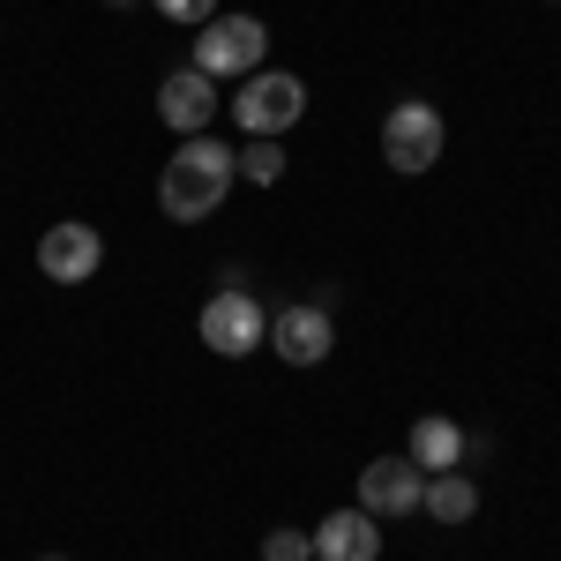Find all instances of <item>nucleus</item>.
<instances>
[{"mask_svg":"<svg viewBox=\"0 0 561 561\" xmlns=\"http://www.w3.org/2000/svg\"><path fill=\"white\" fill-rule=\"evenodd\" d=\"M232 180H240V150L217 142V135H187L180 158L165 165V180H158V203H165V217H180V225H203V217L232 195Z\"/></svg>","mask_w":561,"mask_h":561,"instance_id":"f257e3e1","label":"nucleus"},{"mask_svg":"<svg viewBox=\"0 0 561 561\" xmlns=\"http://www.w3.org/2000/svg\"><path fill=\"white\" fill-rule=\"evenodd\" d=\"M442 142H449V128H442V113H434L427 98L389 105V121H382V165L389 173H427L434 158H442Z\"/></svg>","mask_w":561,"mask_h":561,"instance_id":"f03ea898","label":"nucleus"},{"mask_svg":"<svg viewBox=\"0 0 561 561\" xmlns=\"http://www.w3.org/2000/svg\"><path fill=\"white\" fill-rule=\"evenodd\" d=\"M262 53H270V31H262L255 15H210L203 38H195V68H203L210 83L217 76H240V83H248L262 68Z\"/></svg>","mask_w":561,"mask_h":561,"instance_id":"7ed1b4c3","label":"nucleus"},{"mask_svg":"<svg viewBox=\"0 0 561 561\" xmlns=\"http://www.w3.org/2000/svg\"><path fill=\"white\" fill-rule=\"evenodd\" d=\"M195 330H203V345H210L217 359H248V352H255L262 337H270V314H262L255 293L225 285V293H217V300L203 307V322H195Z\"/></svg>","mask_w":561,"mask_h":561,"instance_id":"20e7f679","label":"nucleus"},{"mask_svg":"<svg viewBox=\"0 0 561 561\" xmlns=\"http://www.w3.org/2000/svg\"><path fill=\"white\" fill-rule=\"evenodd\" d=\"M232 113H240L248 135H285L307 113V83L300 76H277V68H255V76L240 83V98H232Z\"/></svg>","mask_w":561,"mask_h":561,"instance_id":"39448f33","label":"nucleus"},{"mask_svg":"<svg viewBox=\"0 0 561 561\" xmlns=\"http://www.w3.org/2000/svg\"><path fill=\"white\" fill-rule=\"evenodd\" d=\"M420 494H427V472H420L412 457H375V465L359 472V510H367V517H412Z\"/></svg>","mask_w":561,"mask_h":561,"instance_id":"423d86ee","label":"nucleus"},{"mask_svg":"<svg viewBox=\"0 0 561 561\" xmlns=\"http://www.w3.org/2000/svg\"><path fill=\"white\" fill-rule=\"evenodd\" d=\"M262 345H277V359H293V367H322L330 345H337V330H330V307H285V314H270V337Z\"/></svg>","mask_w":561,"mask_h":561,"instance_id":"0eeeda50","label":"nucleus"},{"mask_svg":"<svg viewBox=\"0 0 561 561\" xmlns=\"http://www.w3.org/2000/svg\"><path fill=\"white\" fill-rule=\"evenodd\" d=\"M98 262H105V240H98V225H53L38 240V270L53 277V285H83V277H98Z\"/></svg>","mask_w":561,"mask_h":561,"instance_id":"6e6552de","label":"nucleus"},{"mask_svg":"<svg viewBox=\"0 0 561 561\" xmlns=\"http://www.w3.org/2000/svg\"><path fill=\"white\" fill-rule=\"evenodd\" d=\"M158 121H165L173 135H210V121H217V83L203 76V68L165 76V83H158Z\"/></svg>","mask_w":561,"mask_h":561,"instance_id":"1a4fd4ad","label":"nucleus"},{"mask_svg":"<svg viewBox=\"0 0 561 561\" xmlns=\"http://www.w3.org/2000/svg\"><path fill=\"white\" fill-rule=\"evenodd\" d=\"M382 554V524L367 510H337L314 524V561H375Z\"/></svg>","mask_w":561,"mask_h":561,"instance_id":"9d476101","label":"nucleus"},{"mask_svg":"<svg viewBox=\"0 0 561 561\" xmlns=\"http://www.w3.org/2000/svg\"><path fill=\"white\" fill-rule=\"evenodd\" d=\"M465 449H472L465 427H457V420H442V412L412 427V465H420V472H457V465H465Z\"/></svg>","mask_w":561,"mask_h":561,"instance_id":"9b49d317","label":"nucleus"},{"mask_svg":"<svg viewBox=\"0 0 561 561\" xmlns=\"http://www.w3.org/2000/svg\"><path fill=\"white\" fill-rule=\"evenodd\" d=\"M420 510H427L434 524H472L479 486H472L465 472H427V494H420Z\"/></svg>","mask_w":561,"mask_h":561,"instance_id":"f8f14e48","label":"nucleus"},{"mask_svg":"<svg viewBox=\"0 0 561 561\" xmlns=\"http://www.w3.org/2000/svg\"><path fill=\"white\" fill-rule=\"evenodd\" d=\"M240 180H255V187H277V180H285V150H277V135H255V142L240 150Z\"/></svg>","mask_w":561,"mask_h":561,"instance_id":"ddd939ff","label":"nucleus"},{"mask_svg":"<svg viewBox=\"0 0 561 561\" xmlns=\"http://www.w3.org/2000/svg\"><path fill=\"white\" fill-rule=\"evenodd\" d=\"M262 561H314V531H293V524L270 531V539H262Z\"/></svg>","mask_w":561,"mask_h":561,"instance_id":"4468645a","label":"nucleus"},{"mask_svg":"<svg viewBox=\"0 0 561 561\" xmlns=\"http://www.w3.org/2000/svg\"><path fill=\"white\" fill-rule=\"evenodd\" d=\"M158 8H165L173 23H210L217 15V0H158Z\"/></svg>","mask_w":561,"mask_h":561,"instance_id":"2eb2a0df","label":"nucleus"},{"mask_svg":"<svg viewBox=\"0 0 561 561\" xmlns=\"http://www.w3.org/2000/svg\"><path fill=\"white\" fill-rule=\"evenodd\" d=\"M105 8H135V0H105Z\"/></svg>","mask_w":561,"mask_h":561,"instance_id":"dca6fc26","label":"nucleus"},{"mask_svg":"<svg viewBox=\"0 0 561 561\" xmlns=\"http://www.w3.org/2000/svg\"><path fill=\"white\" fill-rule=\"evenodd\" d=\"M53 561H60V554H53Z\"/></svg>","mask_w":561,"mask_h":561,"instance_id":"f3484780","label":"nucleus"}]
</instances>
